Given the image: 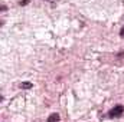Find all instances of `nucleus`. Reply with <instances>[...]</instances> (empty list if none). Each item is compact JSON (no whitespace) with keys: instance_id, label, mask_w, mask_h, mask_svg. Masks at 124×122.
<instances>
[{"instance_id":"3","label":"nucleus","mask_w":124,"mask_h":122,"mask_svg":"<svg viewBox=\"0 0 124 122\" xmlns=\"http://www.w3.org/2000/svg\"><path fill=\"white\" fill-rule=\"evenodd\" d=\"M20 88H23V89H31L32 83L31 82H23V83H20Z\"/></svg>"},{"instance_id":"1","label":"nucleus","mask_w":124,"mask_h":122,"mask_svg":"<svg viewBox=\"0 0 124 122\" xmlns=\"http://www.w3.org/2000/svg\"><path fill=\"white\" fill-rule=\"evenodd\" d=\"M123 112H124V106L117 105V106H114V108L108 112V116H110V118H118L120 115H123Z\"/></svg>"},{"instance_id":"5","label":"nucleus","mask_w":124,"mask_h":122,"mask_svg":"<svg viewBox=\"0 0 124 122\" xmlns=\"http://www.w3.org/2000/svg\"><path fill=\"white\" fill-rule=\"evenodd\" d=\"M120 36H121V37H124V27L120 30Z\"/></svg>"},{"instance_id":"4","label":"nucleus","mask_w":124,"mask_h":122,"mask_svg":"<svg viewBox=\"0 0 124 122\" xmlns=\"http://www.w3.org/2000/svg\"><path fill=\"white\" fill-rule=\"evenodd\" d=\"M29 1L31 0H19V4L20 6H26V4H29Z\"/></svg>"},{"instance_id":"6","label":"nucleus","mask_w":124,"mask_h":122,"mask_svg":"<svg viewBox=\"0 0 124 122\" xmlns=\"http://www.w3.org/2000/svg\"><path fill=\"white\" fill-rule=\"evenodd\" d=\"M6 9H7V7H6V6H0V10H3V12H4V10H6Z\"/></svg>"},{"instance_id":"2","label":"nucleus","mask_w":124,"mask_h":122,"mask_svg":"<svg viewBox=\"0 0 124 122\" xmlns=\"http://www.w3.org/2000/svg\"><path fill=\"white\" fill-rule=\"evenodd\" d=\"M59 119H61V118H59L58 114H52V115L48 118V122H59Z\"/></svg>"},{"instance_id":"7","label":"nucleus","mask_w":124,"mask_h":122,"mask_svg":"<svg viewBox=\"0 0 124 122\" xmlns=\"http://www.w3.org/2000/svg\"><path fill=\"white\" fill-rule=\"evenodd\" d=\"M46 1H58V0H46Z\"/></svg>"}]
</instances>
